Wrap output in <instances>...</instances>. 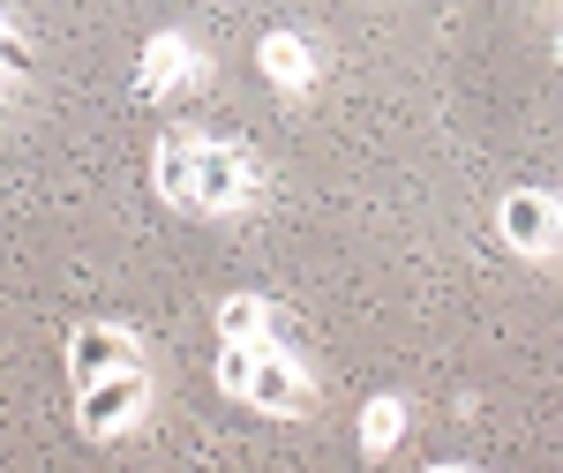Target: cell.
Segmentation results:
<instances>
[{
    "label": "cell",
    "instance_id": "9c48e42d",
    "mask_svg": "<svg viewBox=\"0 0 563 473\" xmlns=\"http://www.w3.org/2000/svg\"><path fill=\"white\" fill-rule=\"evenodd\" d=\"M398 436H406V406H398V398H376V406L361 414V451L384 459V451H398Z\"/></svg>",
    "mask_w": 563,
    "mask_h": 473
},
{
    "label": "cell",
    "instance_id": "4fadbf2b",
    "mask_svg": "<svg viewBox=\"0 0 563 473\" xmlns=\"http://www.w3.org/2000/svg\"><path fill=\"white\" fill-rule=\"evenodd\" d=\"M0 23H8V15H0Z\"/></svg>",
    "mask_w": 563,
    "mask_h": 473
},
{
    "label": "cell",
    "instance_id": "52a82bcc",
    "mask_svg": "<svg viewBox=\"0 0 563 473\" xmlns=\"http://www.w3.org/2000/svg\"><path fill=\"white\" fill-rule=\"evenodd\" d=\"M263 76L278 90H301L308 84V45L294 38V31H271V38H263Z\"/></svg>",
    "mask_w": 563,
    "mask_h": 473
},
{
    "label": "cell",
    "instance_id": "7c38bea8",
    "mask_svg": "<svg viewBox=\"0 0 563 473\" xmlns=\"http://www.w3.org/2000/svg\"><path fill=\"white\" fill-rule=\"evenodd\" d=\"M556 241H563V196H556Z\"/></svg>",
    "mask_w": 563,
    "mask_h": 473
},
{
    "label": "cell",
    "instance_id": "8992f818",
    "mask_svg": "<svg viewBox=\"0 0 563 473\" xmlns=\"http://www.w3.org/2000/svg\"><path fill=\"white\" fill-rule=\"evenodd\" d=\"M218 339H233V345L271 339V308H263L256 294H225V301H218Z\"/></svg>",
    "mask_w": 563,
    "mask_h": 473
},
{
    "label": "cell",
    "instance_id": "30bf717a",
    "mask_svg": "<svg viewBox=\"0 0 563 473\" xmlns=\"http://www.w3.org/2000/svg\"><path fill=\"white\" fill-rule=\"evenodd\" d=\"M256 345H263V339H256ZM256 345H233V339H225V353H218V391H233V398L249 391V369H256Z\"/></svg>",
    "mask_w": 563,
    "mask_h": 473
},
{
    "label": "cell",
    "instance_id": "277c9868",
    "mask_svg": "<svg viewBox=\"0 0 563 473\" xmlns=\"http://www.w3.org/2000/svg\"><path fill=\"white\" fill-rule=\"evenodd\" d=\"M241 204H249V158L196 151V211H241Z\"/></svg>",
    "mask_w": 563,
    "mask_h": 473
},
{
    "label": "cell",
    "instance_id": "ba28073f",
    "mask_svg": "<svg viewBox=\"0 0 563 473\" xmlns=\"http://www.w3.org/2000/svg\"><path fill=\"white\" fill-rule=\"evenodd\" d=\"M158 196L196 211V143H166L158 151Z\"/></svg>",
    "mask_w": 563,
    "mask_h": 473
},
{
    "label": "cell",
    "instance_id": "7a4b0ae2",
    "mask_svg": "<svg viewBox=\"0 0 563 473\" xmlns=\"http://www.w3.org/2000/svg\"><path fill=\"white\" fill-rule=\"evenodd\" d=\"M249 406H263V414H301L308 406V376L294 353H278V345L263 339L256 345V369H249V391H241Z\"/></svg>",
    "mask_w": 563,
    "mask_h": 473
},
{
    "label": "cell",
    "instance_id": "5b68a950",
    "mask_svg": "<svg viewBox=\"0 0 563 473\" xmlns=\"http://www.w3.org/2000/svg\"><path fill=\"white\" fill-rule=\"evenodd\" d=\"M135 345L121 331H106V323H84L76 339H68V376L76 384H98V376H113V369H129Z\"/></svg>",
    "mask_w": 563,
    "mask_h": 473
},
{
    "label": "cell",
    "instance_id": "6da1fadb",
    "mask_svg": "<svg viewBox=\"0 0 563 473\" xmlns=\"http://www.w3.org/2000/svg\"><path fill=\"white\" fill-rule=\"evenodd\" d=\"M143 398H151V376L143 369H113V376H98V384H84V406H76V421H84V436H121L143 414Z\"/></svg>",
    "mask_w": 563,
    "mask_h": 473
},
{
    "label": "cell",
    "instance_id": "8fae6325",
    "mask_svg": "<svg viewBox=\"0 0 563 473\" xmlns=\"http://www.w3.org/2000/svg\"><path fill=\"white\" fill-rule=\"evenodd\" d=\"M23 68H31V45H23L15 31H8V23H0V76H23Z\"/></svg>",
    "mask_w": 563,
    "mask_h": 473
},
{
    "label": "cell",
    "instance_id": "3957f363",
    "mask_svg": "<svg viewBox=\"0 0 563 473\" xmlns=\"http://www.w3.org/2000/svg\"><path fill=\"white\" fill-rule=\"evenodd\" d=\"M496 226H504V241H511L519 256H549V249H563V241H556V196L519 188V196H504Z\"/></svg>",
    "mask_w": 563,
    "mask_h": 473
}]
</instances>
